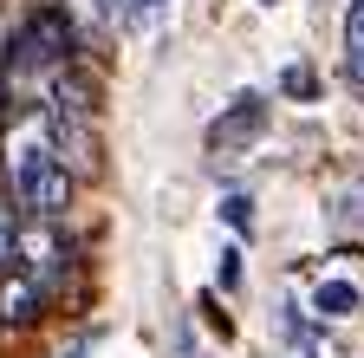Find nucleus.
I'll list each match as a JSON object with an SVG mask.
<instances>
[{"label":"nucleus","instance_id":"obj_12","mask_svg":"<svg viewBox=\"0 0 364 358\" xmlns=\"http://www.w3.org/2000/svg\"><path fill=\"white\" fill-rule=\"evenodd\" d=\"M65 358H85V339H78V345H65Z\"/></svg>","mask_w":364,"mask_h":358},{"label":"nucleus","instance_id":"obj_1","mask_svg":"<svg viewBox=\"0 0 364 358\" xmlns=\"http://www.w3.org/2000/svg\"><path fill=\"white\" fill-rule=\"evenodd\" d=\"M7 189H14V209L39 215V221H53L72 202V176H65V163L53 150V130H46L39 111H20L14 130H7Z\"/></svg>","mask_w":364,"mask_h":358},{"label":"nucleus","instance_id":"obj_4","mask_svg":"<svg viewBox=\"0 0 364 358\" xmlns=\"http://www.w3.org/2000/svg\"><path fill=\"white\" fill-rule=\"evenodd\" d=\"M345 85L364 98V0L345 14Z\"/></svg>","mask_w":364,"mask_h":358},{"label":"nucleus","instance_id":"obj_7","mask_svg":"<svg viewBox=\"0 0 364 358\" xmlns=\"http://www.w3.org/2000/svg\"><path fill=\"white\" fill-rule=\"evenodd\" d=\"M105 7L117 14V26H124V33H144V26H156V20H163L169 0H105Z\"/></svg>","mask_w":364,"mask_h":358},{"label":"nucleus","instance_id":"obj_2","mask_svg":"<svg viewBox=\"0 0 364 358\" xmlns=\"http://www.w3.org/2000/svg\"><path fill=\"white\" fill-rule=\"evenodd\" d=\"M260 124H267V98H260V92H241L235 105H228V111L208 124V137H202V144H208V157L221 163V157H235L241 144H254V137H260Z\"/></svg>","mask_w":364,"mask_h":358},{"label":"nucleus","instance_id":"obj_13","mask_svg":"<svg viewBox=\"0 0 364 358\" xmlns=\"http://www.w3.org/2000/svg\"><path fill=\"white\" fill-rule=\"evenodd\" d=\"M267 7H273V0H267Z\"/></svg>","mask_w":364,"mask_h":358},{"label":"nucleus","instance_id":"obj_6","mask_svg":"<svg viewBox=\"0 0 364 358\" xmlns=\"http://www.w3.org/2000/svg\"><path fill=\"white\" fill-rule=\"evenodd\" d=\"M312 312H318V320H351V312H358V287L351 280H326L312 293Z\"/></svg>","mask_w":364,"mask_h":358},{"label":"nucleus","instance_id":"obj_8","mask_svg":"<svg viewBox=\"0 0 364 358\" xmlns=\"http://www.w3.org/2000/svg\"><path fill=\"white\" fill-rule=\"evenodd\" d=\"M14 260H20V228H14V209L0 202V274H14Z\"/></svg>","mask_w":364,"mask_h":358},{"label":"nucleus","instance_id":"obj_5","mask_svg":"<svg viewBox=\"0 0 364 358\" xmlns=\"http://www.w3.org/2000/svg\"><path fill=\"white\" fill-rule=\"evenodd\" d=\"M39 300H46V287L39 280H7V287H0V320H33V312H39Z\"/></svg>","mask_w":364,"mask_h":358},{"label":"nucleus","instance_id":"obj_10","mask_svg":"<svg viewBox=\"0 0 364 358\" xmlns=\"http://www.w3.org/2000/svg\"><path fill=\"white\" fill-rule=\"evenodd\" d=\"M280 92H293V98H312V92H318V78H312L306 65H287V72H280Z\"/></svg>","mask_w":364,"mask_h":358},{"label":"nucleus","instance_id":"obj_9","mask_svg":"<svg viewBox=\"0 0 364 358\" xmlns=\"http://www.w3.org/2000/svg\"><path fill=\"white\" fill-rule=\"evenodd\" d=\"M221 221H228V228H254V196H241V189H235V196L221 202Z\"/></svg>","mask_w":364,"mask_h":358},{"label":"nucleus","instance_id":"obj_11","mask_svg":"<svg viewBox=\"0 0 364 358\" xmlns=\"http://www.w3.org/2000/svg\"><path fill=\"white\" fill-rule=\"evenodd\" d=\"M221 287H241V254H221Z\"/></svg>","mask_w":364,"mask_h":358},{"label":"nucleus","instance_id":"obj_3","mask_svg":"<svg viewBox=\"0 0 364 358\" xmlns=\"http://www.w3.org/2000/svg\"><path fill=\"white\" fill-rule=\"evenodd\" d=\"M72 53V26H65V14H53V7H46V14H33L26 26H20V39H14V59L20 65H59Z\"/></svg>","mask_w":364,"mask_h":358}]
</instances>
